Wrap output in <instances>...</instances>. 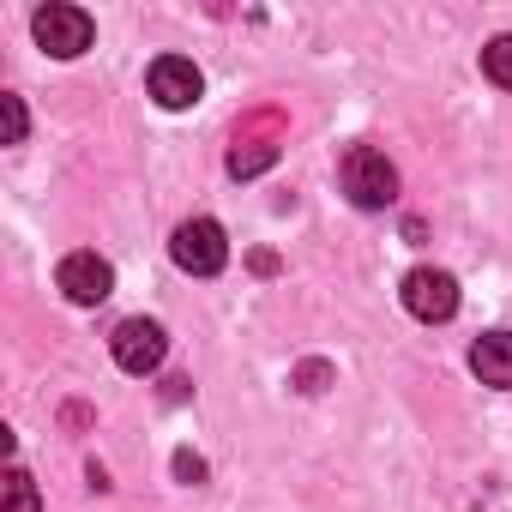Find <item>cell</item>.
Segmentation results:
<instances>
[{"mask_svg": "<svg viewBox=\"0 0 512 512\" xmlns=\"http://www.w3.org/2000/svg\"><path fill=\"white\" fill-rule=\"evenodd\" d=\"M338 181H344V193H350L356 211H386V205L398 199V169H392L386 151H374V145H350Z\"/></svg>", "mask_w": 512, "mask_h": 512, "instance_id": "cell-1", "label": "cell"}, {"mask_svg": "<svg viewBox=\"0 0 512 512\" xmlns=\"http://www.w3.org/2000/svg\"><path fill=\"white\" fill-rule=\"evenodd\" d=\"M169 253H175V266L193 272V278H217V272L229 266V241H223V229H217L211 217H187V223L175 229Z\"/></svg>", "mask_w": 512, "mask_h": 512, "instance_id": "cell-2", "label": "cell"}, {"mask_svg": "<svg viewBox=\"0 0 512 512\" xmlns=\"http://www.w3.org/2000/svg\"><path fill=\"white\" fill-rule=\"evenodd\" d=\"M31 31H37V43H43L55 61H73V55H85V49H91V37H97L91 13H85V7H67V0L43 7V13L31 19Z\"/></svg>", "mask_w": 512, "mask_h": 512, "instance_id": "cell-3", "label": "cell"}, {"mask_svg": "<svg viewBox=\"0 0 512 512\" xmlns=\"http://www.w3.org/2000/svg\"><path fill=\"white\" fill-rule=\"evenodd\" d=\"M404 308H410L416 320H428V326L452 320V314H458V278L440 272V266H416V272L404 278Z\"/></svg>", "mask_w": 512, "mask_h": 512, "instance_id": "cell-4", "label": "cell"}, {"mask_svg": "<svg viewBox=\"0 0 512 512\" xmlns=\"http://www.w3.org/2000/svg\"><path fill=\"white\" fill-rule=\"evenodd\" d=\"M109 350H115V362H121L127 374H157L163 356H169V338H163L157 320H121L115 338H109Z\"/></svg>", "mask_w": 512, "mask_h": 512, "instance_id": "cell-5", "label": "cell"}, {"mask_svg": "<svg viewBox=\"0 0 512 512\" xmlns=\"http://www.w3.org/2000/svg\"><path fill=\"white\" fill-rule=\"evenodd\" d=\"M55 284L67 290V302L97 308L115 290V272H109V260H97V253H67V260L55 266Z\"/></svg>", "mask_w": 512, "mask_h": 512, "instance_id": "cell-6", "label": "cell"}, {"mask_svg": "<svg viewBox=\"0 0 512 512\" xmlns=\"http://www.w3.org/2000/svg\"><path fill=\"white\" fill-rule=\"evenodd\" d=\"M151 97L163 109H193L205 97V79L187 55H163V61H151Z\"/></svg>", "mask_w": 512, "mask_h": 512, "instance_id": "cell-7", "label": "cell"}, {"mask_svg": "<svg viewBox=\"0 0 512 512\" xmlns=\"http://www.w3.org/2000/svg\"><path fill=\"white\" fill-rule=\"evenodd\" d=\"M470 368L482 374V386H512V332H482L470 344Z\"/></svg>", "mask_w": 512, "mask_h": 512, "instance_id": "cell-8", "label": "cell"}, {"mask_svg": "<svg viewBox=\"0 0 512 512\" xmlns=\"http://www.w3.org/2000/svg\"><path fill=\"white\" fill-rule=\"evenodd\" d=\"M278 163V145H266V139H241L235 151H229V175H260V169H272Z\"/></svg>", "mask_w": 512, "mask_h": 512, "instance_id": "cell-9", "label": "cell"}, {"mask_svg": "<svg viewBox=\"0 0 512 512\" xmlns=\"http://www.w3.org/2000/svg\"><path fill=\"white\" fill-rule=\"evenodd\" d=\"M0 494H7V500H0V512H37V482L13 464L7 470V482H0Z\"/></svg>", "mask_w": 512, "mask_h": 512, "instance_id": "cell-10", "label": "cell"}, {"mask_svg": "<svg viewBox=\"0 0 512 512\" xmlns=\"http://www.w3.org/2000/svg\"><path fill=\"white\" fill-rule=\"evenodd\" d=\"M482 73H488L500 91H512V37H494V43L482 49Z\"/></svg>", "mask_w": 512, "mask_h": 512, "instance_id": "cell-11", "label": "cell"}, {"mask_svg": "<svg viewBox=\"0 0 512 512\" xmlns=\"http://www.w3.org/2000/svg\"><path fill=\"white\" fill-rule=\"evenodd\" d=\"M0 121H7V145H25V103L13 91H0Z\"/></svg>", "mask_w": 512, "mask_h": 512, "instance_id": "cell-12", "label": "cell"}, {"mask_svg": "<svg viewBox=\"0 0 512 512\" xmlns=\"http://www.w3.org/2000/svg\"><path fill=\"white\" fill-rule=\"evenodd\" d=\"M175 476L181 482H205V458L199 452H175Z\"/></svg>", "mask_w": 512, "mask_h": 512, "instance_id": "cell-13", "label": "cell"}, {"mask_svg": "<svg viewBox=\"0 0 512 512\" xmlns=\"http://www.w3.org/2000/svg\"><path fill=\"white\" fill-rule=\"evenodd\" d=\"M296 380H302V392H320V386H326V362H308Z\"/></svg>", "mask_w": 512, "mask_h": 512, "instance_id": "cell-14", "label": "cell"}]
</instances>
